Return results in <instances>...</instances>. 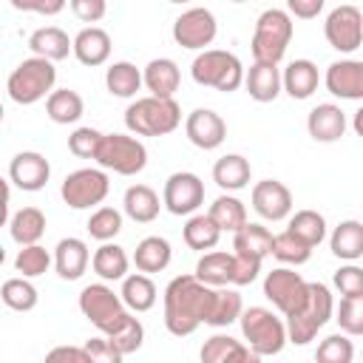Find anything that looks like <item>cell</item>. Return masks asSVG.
<instances>
[{"label":"cell","mask_w":363,"mask_h":363,"mask_svg":"<svg viewBox=\"0 0 363 363\" xmlns=\"http://www.w3.org/2000/svg\"><path fill=\"white\" fill-rule=\"evenodd\" d=\"M216 286L204 284L193 275H176L162 295L164 303V329L176 337L193 335L201 323H207L210 303H213Z\"/></svg>","instance_id":"6da1fadb"},{"label":"cell","mask_w":363,"mask_h":363,"mask_svg":"<svg viewBox=\"0 0 363 363\" xmlns=\"http://www.w3.org/2000/svg\"><path fill=\"white\" fill-rule=\"evenodd\" d=\"M182 125V108L173 96H139L125 111V128L133 136H167Z\"/></svg>","instance_id":"7a4b0ae2"},{"label":"cell","mask_w":363,"mask_h":363,"mask_svg":"<svg viewBox=\"0 0 363 363\" xmlns=\"http://www.w3.org/2000/svg\"><path fill=\"white\" fill-rule=\"evenodd\" d=\"M335 315V298H332V289L320 281H309V289H306V301L298 312L286 315V335H289V343L295 346H306L309 340H315V335L332 320Z\"/></svg>","instance_id":"3957f363"},{"label":"cell","mask_w":363,"mask_h":363,"mask_svg":"<svg viewBox=\"0 0 363 363\" xmlns=\"http://www.w3.org/2000/svg\"><path fill=\"white\" fill-rule=\"evenodd\" d=\"M244 65L233 51L224 48H204L196 54L193 65H190V77L196 85L204 88H216L221 94H233L244 85Z\"/></svg>","instance_id":"277c9868"},{"label":"cell","mask_w":363,"mask_h":363,"mask_svg":"<svg viewBox=\"0 0 363 363\" xmlns=\"http://www.w3.org/2000/svg\"><path fill=\"white\" fill-rule=\"evenodd\" d=\"M54 82H57L54 62L34 54V57H26L23 62H17V68L6 79V91H9L11 102L34 105L40 99H48V94L54 91Z\"/></svg>","instance_id":"5b68a950"},{"label":"cell","mask_w":363,"mask_h":363,"mask_svg":"<svg viewBox=\"0 0 363 363\" xmlns=\"http://www.w3.org/2000/svg\"><path fill=\"white\" fill-rule=\"evenodd\" d=\"M295 34L292 14L286 9H267L258 14L252 28V60L258 62H281Z\"/></svg>","instance_id":"8992f818"},{"label":"cell","mask_w":363,"mask_h":363,"mask_svg":"<svg viewBox=\"0 0 363 363\" xmlns=\"http://www.w3.org/2000/svg\"><path fill=\"white\" fill-rule=\"evenodd\" d=\"M241 323V335L247 340V346L258 354V357H269V354H278L289 335H286V320H281L272 309L267 306H250L241 312L238 318Z\"/></svg>","instance_id":"52a82bcc"},{"label":"cell","mask_w":363,"mask_h":363,"mask_svg":"<svg viewBox=\"0 0 363 363\" xmlns=\"http://www.w3.org/2000/svg\"><path fill=\"white\" fill-rule=\"evenodd\" d=\"M94 162L119 176H136L147 164V147L128 133H102Z\"/></svg>","instance_id":"ba28073f"},{"label":"cell","mask_w":363,"mask_h":363,"mask_svg":"<svg viewBox=\"0 0 363 363\" xmlns=\"http://www.w3.org/2000/svg\"><path fill=\"white\" fill-rule=\"evenodd\" d=\"M77 303H79V312H82V315H85L102 335L113 332V329L122 323V318L130 312V309L125 306L122 295L113 292V286H108V281L82 286Z\"/></svg>","instance_id":"9c48e42d"},{"label":"cell","mask_w":363,"mask_h":363,"mask_svg":"<svg viewBox=\"0 0 363 363\" xmlns=\"http://www.w3.org/2000/svg\"><path fill=\"white\" fill-rule=\"evenodd\" d=\"M111 190L105 167H79L68 173L60 184V196L71 210H91L105 201Z\"/></svg>","instance_id":"30bf717a"},{"label":"cell","mask_w":363,"mask_h":363,"mask_svg":"<svg viewBox=\"0 0 363 363\" xmlns=\"http://www.w3.org/2000/svg\"><path fill=\"white\" fill-rule=\"evenodd\" d=\"M306 289H309V281H303L301 272L289 269L286 264L284 267H275L272 272L264 275V298L286 318L292 312H298L306 301Z\"/></svg>","instance_id":"8fae6325"},{"label":"cell","mask_w":363,"mask_h":363,"mask_svg":"<svg viewBox=\"0 0 363 363\" xmlns=\"http://www.w3.org/2000/svg\"><path fill=\"white\" fill-rule=\"evenodd\" d=\"M323 37L340 54L357 51L363 45V11L352 3L332 9L326 14V23H323Z\"/></svg>","instance_id":"7c38bea8"},{"label":"cell","mask_w":363,"mask_h":363,"mask_svg":"<svg viewBox=\"0 0 363 363\" xmlns=\"http://www.w3.org/2000/svg\"><path fill=\"white\" fill-rule=\"evenodd\" d=\"M218 34V23H216V14L204 6H193L187 11H182L176 20H173V40L176 45L182 48H190V51H204L207 45H213Z\"/></svg>","instance_id":"4fadbf2b"},{"label":"cell","mask_w":363,"mask_h":363,"mask_svg":"<svg viewBox=\"0 0 363 363\" xmlns=\"http://www.w3.org/2000/svg\"><path fill=\"white\" fill-rule=\"evenodd\" d=\"M162 201L173 216H193L204 204V182L190 170L170 173L162 190Z\"/></svg>","instance_id":"5bb4252c"},{"label":"cell","mask_w":363,"mask_h":363,"mask_svg":"<svg viewBox=\"0 0 363 363\" xmlns=\"http://www.w3.org/2000/svg\"><path fill=\"white\" fill-rule=\"evenodd\" d=\"M250 201H252V210L264 221H284V218L292 216V193L278 179L255 182L252 193H250Z\"/></svg>","instance_id":"9a60e30c"},{"label":"cell","mask_w":363,"mask_h":363,"mask_svg":"<svg viewBox=\"0 0 363 363\" xmlns=\"http://www.w3.org/2000/svg\"><path fill=\"white\" fill-rule=\"evenodd\" d=\"M51 179V164L43 153L37 150H20L11 162H9V182L26 193H37L48 184Z\"/></svg>","instance_id":"2e32d148"},{"label":"cell","mask_w":363,"mask_h":363,"mask_svg":"<svg viewBox=\"0 0 363 363\" xmlns=\"http://www.w3.org/2000/svg\"><path fill=\"white\" fill-rule=\"evenodd\" d=\"M184 133L199 150H216L227 139V122L210 108H196L184 119Z\"/></svg>","instance_id":"e0dca14e"},{"label":"cell","mask_w":363,"mask_h":363,"mask_svg":"<svg viewBox=\"0 0 363 363\" xmlns=\"http://www.w3.org/2000/svg\"><path fill=\"white\" fill-rule=\"evenodd\" d=\"M323 85L337 99H363V60H335L323 74Z\"/></svg>","instance_id":"ac0fdd59"},{"label":"cell","mask_w":363,"mask_h":363,"mask_svg":"<svg viewBox=\"0 0 363 363\" xmlns=\"http://www.w3.org/2000/svg\"><path fill=\"white\" fill-rule=\"evenodd\" d=\"M244 88L255 102H275L284 91V71L278 62H252L244 74Z\"/></svg>","instance_id":"d6986e66"},{"label":"cell","mask_w":363,"mask_h":363,"mask_svg":"<svg viewBox=\"0 0 363 363\" xmlns=\"http://www.w3.org/2000/svg\"><path fill=\"white\" fill-rule=\"evenodd\" d=\"M306 130L315 142H337L343 133H346V113L340 111V105L335 102H320L309 111L306 116Z\"/></svg>","instance_id":"ffe728a7"},{"label":"cell","mask_w":363,"mask_h":363,"mask_svg":"<svg viewBox=\"0 0 363 363\" xmlns=\"http://www.w3.org/2000/svg\"><path fill=\"white\" fill-rule=\"evenodd\" d=\"M91 264V252H88V244L82 238H60L57 247H54V269L62 281H77L85 275Z\"/></svg>","instance_id":"44dd1931"},{"label":"cell","mask_w":363,"mask_h":363,"mask_svg":"<svg viewBox=\"0 0 363 363\" xmlns=\"http://www.w3.org/2000/svg\"><path fill=\"white\" fill-rule=\"evenodd\" d=\"M74 57L88 65V68H96V65H105L108 57H111V34L99 26H88L82 28L77 37H74Z\"/></svg>","instance_id":"7402d4cb"},{"label":"cell","mask_w":363,"mask_h":363,"mask_svg":"<svg viewBox=\"0 0 363 363\" xmlns=\"http://www.w3.org/2000/svg\"><path fill=\"white\" fill-rule=\"evenodd\" d=\"M164 207V201H159V193L147 184H130L122 196V210L130 221L136 224H150L159 218V210Z\"/></svg>","instance_id":"603a6c76"},{"label":"cell","mask_w":363,"mask_h":363,"mask_svg":"<svg viewBox=\"0 0 363 363\" xmlns=\"http://www.w3.org/2000/svg\"><path fill=\"white\" fill-rule=\"evenodd\" d=\"M145 77V88L153 96H176L179 85H182V71L170 57H156L145 65L142 71Z\"/></svg>","instance_id":"cb8c5ba5"},{"label":"cell","mask_w":363,"mask_h":363,"mask_svg":"<svg viewBox=\"0 0 363 363\" xmlns=\"http://www.w3.org/2000/svg\"><path fill=\"white\" fill-rule=\"evenodd\" d=\"M201 363H233V360H258V354L233 335H213L201 346Z\"/></svg>","instance_id":"d4e9b609"},{"label":"cell","mask_w":363,"mask_h":363,"mask_svg":"<svg viewBox=\"0 0 363 363\" xmlns=\"http://www.w3.org/2000/svg\"><path fill=\"white\" fill-rule=\"evenodd\" d=\"M28 48H31V54H37V57H45V60H51V62H60V60H65L68 54H74V40H71L62 28H57V26H43V28L31 31Z\"/></svg>","instance_id":"484cf974"},{"label":"cell","mask_w":363,"mask_h":363,"mask_svg":"<svg viewBox=\"0 0 363 363\" xmlns=\"http://www.w3.org/2000/svg\"><path fill=\"white\" fill-rule=\"evenodd\" d=\"M170 258H173V250H170V241L162 238V235H147L136 244L133 250V264L139 272H147V275H156V272H164L170 267Z\"/></svg>","instance_id":"4316f807"},{"label":"cell","mask_w":363,"mask_h":363,"mask_svg":"<svg viewBox=\"0 0 363 363\" xmlns=\"http://www.w3.org/2000/svg\"><path fill=\"white\" fill-rule=\"evenodd\" d=\"M272 238H275V235H272L264 224L247 221L241 230L233 233V252L264 261L267 255H272Z\"/></svg>","instance_id":"83f0119b"},{"label":"cell","mask_w":363,"mask_h":363,"mask_svg":"<svg viewBox=\"0 0 363 363\" xmlns=\"http://www.w3.org/2000/svg\"><path fill=\"white\" fill-rule=\"evenodd\" d=\"M128 267H130L128 252L113 241H102V247H96L91 255V269L99 275V281H108V284L122 281L128 275Z\"/></svg>","instance_id":"f1b7e54d"},{"label":"cell","mask_w":363,"mask_h":363,"mask_svg":"<svg viewBox=\"0 0 363 363\" xmlns=\"http://www.w3.org/2000/svg\"><path fill=\"white\" fill-rule=\"evenodd\" d=\"M235 255L224 250H207L196 264V278L210 286H233Z\"/></svg>","instance_id":"f546056e"},{"label":"cell","mask_w":363,"mask_h":363,"mask_svg":"<svg viewBox=\"0 0 363 363\" xmlns=\"http://www.w3.org/2000/svg\"><path fill=\"white\" fill-rule=\"evenodd\" d=\"M318 82H320V74L312 60H292L284 68V91L292 99H309L318 91Z\"/></svg>","instance_id":"4dcf8cb0"},{"label":"cell","mask_w":363,"mask_h":363,"mask_svg":"<svg viewBox=\"0 0 363 363\" xmlns=\"http://www.w3.org/2000/svg\"><path fill=\"white\" fill-rule=\"evenodd\" d=\"M250 179H252V167L241 153H227L213 164V182L227 193L244 190Z\"/></svg>","instance_id":"1f68e13d"},{"label":"cell","mask_w":363,"mask_h":363,"mask_svg":"<svg viewBox=\"0 0 363 363\" xmlns=\"http://www.w3.org/2000/svg\"><path fill=\"white\" fill-rule=\"evenodd\" d=\"M119 295H122V301H125V306L130 312H147V309L156 306V298H159L156 284H153V278L147 272H130V275H125Z\"/></svg>","instance_id":"d6a6232c"},{"label":"cell","mask_w":363,"mask_h":363,"mask_svg":"<svg viewBox=\"0 0 363 363\" xmlns=\"http://www.w3.org/2000/svg\"><path fill=\"white\" fill-rule=\"evenodd\" d=\"M329 250L340 261H357L363 258V224L357 218L340 221L329 235Z\"/></svg>","instance_id":"836d02e7"},{"label":"cell","mask_w":363,"mask_h":363,"mask_svg":"<svg viewBox=\"0 0 363 363\" xmlns=\"http://www.w3.org/2000/svg\"><path fill=\"white\" fill-rule=\"evenodd\" d=\"M145 85V77L142 71L128 62V60H119V62H111L108 71H105V88L111 96H119V99H133L136 91Z\"/></svg>","instance_id":"e575fe53"},{"label":"cell","mask_w":363,"mask_h":363,"mask_svg":"<svg viewBox=\"0 0 363 363\" xmlns=\"http://www.w3.org/2000/svg\"><path fill=\"white\" fill-rule=\"evenodd\" d=\"M45 113L51 122L57 125H74L79 122V116L85 113V102L77 91L71 88H54L45 99Z\"/></svg>","instance_id":"d590c367"},{"label":"cell","mask_w":363,"mask_h":363,"mask_svg":"<svg viewBox=\"0 0 363 363\" xmlns=\"http://www.w3.org/2000/svg\"><path fill=\"white\" fill-rule=\"evenodd\" d=\"M45 233V213L40 207H23L17 213H11L9 218V235L26 247V244H40Z\"/></svg>","instance_id":"8d00e7d4"},{"label":"cell","mask_w":363,"mask_h":363,"mask_svg":"<svg viewBox=\"0 0 363 363\" xmlns=\"http://www.w3.org/2000/svg\"><path fill=\"white\" fill-rule=\"evenodd\" d=\"M182 238H184V244H187L190 250L207 252V250H213V247L218 244L221 227L213 221L210 213H193V216L187 218L184 230H182Z\"/></svg>","instance_id":"74e56055"},{"label":"cell","mask_w":363,"mask_h":363,"mask_svg":"<svg viewBox=\"0 0 363 363\" xmlns=\"http://www.w3.org/2000/svg\"><path fill=\"white\" fill-rule=\"evenodd\" d=\"M241 312H244L241 295L233 286H216L210 315H207V326H230L241 318Z\"/></svg>","instance_id":"f35d334b"},{"label":"cell","mask_w":363,"mask_h":363,"mask_svg":"<svg viewBox=\"0 0 363 363\" xmlns=\"http://www.w3.org/2000/svg\"><path fill=\"white\" fill-rule=\"evenodd\" d=\"M0 298H3V303H6L9 309H14V312H31V309L37 306V301H40V292H37V286L31 284V278L17 275V278H6V281H3Z\"/></svg>","instance_id":"ab89813d"},{"label":"cell","mask_w":363,"mask_h":363,"mask_svg":"<svg viewBox=\"0 0 363 363\" xmlns=\"http://www.w3.org/2000/svg\"><path fill=\"white\" fill-rule=\"evenodd\" d=\"M207 213H210L213 221L221 227V233H235V230H241V227L247 224V207H244V201L235 199V196H230V193H221V196L210 204Z\"/></svg>","instance_id":"60d3db41"},{"label":"cell","mask_w":363,"mask_h":363,"mask_svg":"<svg viewBox=\"0 0 363 363\" xmlns=\"http://www.w3.org/2000/svg\"><path fill=\"white\" fill-rule=\"evenodd\" d=\"M312 250L315 247H309L303 238H298L292 230H284V233H278L275 238H272V255L281 261V264H286V267H301V264H306L309 258H312Z\"/></svg>","instance_id":"b9f144b4"},{"label":"cell","mask_w":363,"mask_h":363,"mask_svg":"<svg viewBox=\"0 0 363 363\" xmlns=\"http://www.w3.org/2000/svg\"><path fill=\"white\" fill-rule=\"evenodd\" d=\"M108 340L113 343V349H116L122 357H128V354H133V352L142 349L145 326H142V320H139L133 312H128V315L122 318V323H119L113 332H108Z\"/></svg>","instance_id":"7bdbcfd3"},{"label":"cell","mask_w":363,"mask_h":363,"mask_svg":"<svg viewBox=\"0 0 363 363\" xmlns=\"http://www.w3.org/2000/svg\"><path fill=\"white\" fill-rule=\"evenodd\" d=\"M286 230H292L298 238H303L309 247H318L326 238V218L318 210H298L289 216Z\"/></svg>","instance_id":"ee69618b"},{"label":"cell","mask_w":363,"mask_h":363,"mask_svg":"<svg viewBox=\"0 0 363 363\" xmlns=\"http://www.w3.org/2000/svg\"><path fill=\"white\" fill-rule=\"evenodd\" d=\"M51 264H54V255H51L45 247H40V244H26V247H20V252H17V258H14V269H17L20 275H26V278H40V275H45Z\"/></svg>","instance_id":"f6af8a7d"},{"label":"cell","mask_w":363,"mask_h":363,"mask_svg":"<svg viewBox=\"0 0 363 363\" xmlns=\"http://www.w3.org/2000/svg\"><path fill=\"white\" fill-rule=\"evenodd\" d=\"M335 320L340 332L349 337L363 335V295H340V303L335 306Z\"/></svg>","instance_id":"bcb514c9"},{"label":"cell","mask_w":363,"mask_h":363,"mask_svg":"<svg viewBox=\"0 0 363 363\" xmlns=\"http://www.w3.org/2000/svg\"><path fill=\"white\" fill-rule=\"evenodd\" d=\"M85 227L94 241H113L122 233V213L116 207H96Z\"/></svg>","instance_id":"7dc6e473"},{"label":"cell","mask_w":363,"mask_h":363,"mask_svg":"<svg viewBox=\"0 0 363 363\" xmlns=\"http://www.w3.org/2000/svg\"><path fill=\"white\" fill-rule=\"evenodd\" d=\"M315 360H320V363H352L354 360V346H352L349 335L335 332V335L323 337L315 349Z\"/></svg>","instance_id":"c3c4849f"},{"label":"cell","mask_w":363,"mask_h":363,"mask_svg":"<svg viewBox=\"0 0 363 363\" xmlns=\"http://www.w3.org/2000/svg\"><path fill=\"white\" fill-rule=\"evenodd\" d=\"M99 142H102V130L85 125V128H77V130L68 136V150H71L77 159H94Z\"/></svg>","instance_id":"681fc988"},{"label":"cell","mask_w":363,"mask_h":363,"mask_svg":"<svg viewBox=\"0 0 363 363\" xmlns=\"http://www.w3.org/2000/svg\"><path fill=\"white\" fill-rule=\"evenodd\" d=\"M332 284L340 295H363V267H357L354 261H346L332 275Z\"/></svg>","instance_id":"f907efd6"},{"label":"cell","mask_w":363,"mask_h":363,"mask_svg":"<svg viewBox=\"0 0 363 363\" xmlns=\"http://www.w3.org/2000/svg\"><path fill=\"white\" fill-rule=\"evenodd\" d=\"M68 6L82 23H99L108 14V0H68Z\"/></svg>","instance_id":"816d5d0a"},{"label":"cell","mask_w":363,"mask_h":363,"mask_svg":"<svg viewBox=\"0 0 363 363\" xmlns=\"http://www.w3.org/2000/svg\"><path fill=\"white\" fill-rule=\"evenodd\" d=\"M233 255H235L233 286H247V284H252V281L258 278V272H261V264H264V261L250 258V255H238V252H233Z\"/></svg>","instance_id":"f5cc1de1"},{"label":"cell","mask_w":363,"mask_h":363,"mask_svg":"<svg viewBox=\"0 0 363 363\" xmlns=\"http://www.w3.org/2000/svg\"><path fill=\"white\" fill-rule=\"evenodd\" d=\"M82 346L88 349V354H91L94 363H119V360H122V354L113 349V343L108 340V335L91 337V340H85Z\"/></svg>","instance_id":"db71d44e"},{"label":"cell","mask_w":363,"mask_h":363,"mask_svg":"<svg viewBox=\"0 0 363 363\" xmlns=\"http://www.w3.org/2000/svg\"><path fill=\"white\" fill-rule=\"evenodd\" d=\"M17 11H34V14H43V17H54L65 9L68 0H9Z\"/></svg>","instance_id":"11a10c76"},{"label":"cell","mask_w":363,"mask_h":363,"mask_svg":"<svg viewBox=\"0 0 363 363\" xmlns=\"http://www.w3.org/2000/svg\"><path fill=\"white\" fill-rule=\"evenodd\" d=\"M45 360H51V363H57V360H71V363H94L85 346H54V349L45 354Z\"/></svg>","instance_id":"9f6ffc18"},{"label":"cell","mask_w":363,"mask_h":363,"mask_svg":"<svg viewBox=\"0 0 363 363\" xmlns=\"http://www.w3.org/2000/svg\"><path fill=\"white\" fill-rule=\"evenodd\" d=\"M323 3L326 0H286V11L298 20H312L323 11Z\"/></svg>","instance_id":"6f0895ef"},{"label":"cell","mask_w":363,"mask_h":363,"mask_svg":"<svg viewBox=\"0 0 363 363\" xmlns=\"http://www.w3.org/2000/svg\"><path fill=\"white\" fill-rule=\"evenodd\" d=\"M352 128H354V133L363 139V105L354 111V116H352Z\"/></svg>","instance_id":"680465c9"},{"label":"cell","mask_w":363,"mask_h":363,"mask_svg":"<svg viewBox=\"0 0 363 363\" xmlns=\"http://www.w3.org/2000/svg\"><path fill=\"white\" fill-rule=\"evenodd\" d=\"M167 3H179V6H184V3H190V0H167Z\"/></svg>","instance_id":"91938a15"},{"label":"cell","mask_w":363,"mask_h":363,"mask_svg":"<svg viewBox=\"0 0 363 363\" xmlns=\"http://www.w3.org/2000/svg\"><path fill=\"white\" fill-rule=\"evenodd\" d=\"M230 3H247V0H230Z\"/></svg>","instance_id":"94428289"}]
</instances>
